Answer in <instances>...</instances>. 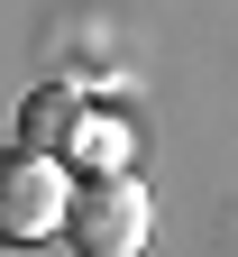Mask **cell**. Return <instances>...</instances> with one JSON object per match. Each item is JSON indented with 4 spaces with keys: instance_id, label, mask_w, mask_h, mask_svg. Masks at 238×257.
Masks as SVG:
<instances>
[{
    "instance_id": "cell-3",
    "label": "cell",
    "mask_w": 238,
    "mask_h": 257,
    "mask_svg": "<svg viewBox=\"0 0 238 257\" xmlns=\"http://www.w3.org/2000/svg\"><path fill=\"white\" fill-rule=\"evenodd\" d=\"M74 138H83V92H64V83L28 92V110H19V147H37V156H74Z\"/></svg>"
},
{
    "instance_id": "cell-2",
    "label": "cell",
    "mask_w": 238,
    "mask_h": 257,
    "mask_svg": "<svg viewBox=\"0 0 238 257\" xmlns=\"http://www.w3.org/2000/svg\"><path fill=\"white\" fill-rule=\"evenodd\" d=\"M64 156H37V147H10L0 156V248H28V239H55L64 220Z\"/></svg>"
},
{
    "instance_id": "cell-1",
    "label": "cell",
    "mask_w": 238,
    "mask_h": 257,
    "mask_svg": "<svg viewBox=\"0 0 238 257\" xmlns=\"http://www.w3.org/2000/svg\"><path fill=\"white\" fill-rule=\"evenodd\" d=\"M64 239L83 257H147L156 239V193L138 175H92V184H64Z\"/></svg>"
}]
</instances>
